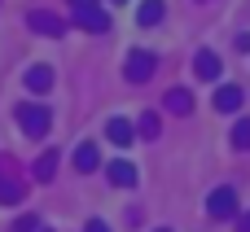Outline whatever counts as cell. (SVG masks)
<instances>
[{
    "instance_id": "30bf717a",
    "label": "cell",
    "mask_w": 250,
    "mask_h": 232,
    "mask_svg": "<svg viewBox=\"0 0 250 232\" xmlns=\"http://www.w3.org/2000/svg\"><path fill=\"white\" fill-rule=\"evenodd\" d=\"M105 136H110L119 149H127V145L136 140V127H132L127 118H110V123H105Z\"/></svg>"
},
{
    "instance_id": "d6986e66",
    "label": "cell",
    "mask_w": 250,
    "mask_h": 232,
    "mask_svg": "<svg viewBox=\"0 0 250 232\" xmlns=\"http://www.w3.org/2000/svg\"><path fill=\"white\" fill-rule=\"evenodd\" d=\"M83 232H110V228H105L101 219H92V224H88V228H83Z\"/></svg>"
},
{
    "instance_id": "44dd1931",
    "label": "cell",
    "mask_w": 250,
    "mask_h": 232,
    "mask_svg": "<svg viewBox=\"0 0 250 232\" xmlns=\"http://www.w3.org/2000/svg\"><path fill=\"white\" fill-rule=\"evenodd\" d=\"M158 232H171V228H158Z\"/></svg>"
},
{
    "instance_id": "ac0fdd59",
    "label": "cell",
    "mask_w": 250,
    "mask_h": 232,
    "mask_svg": "<svg viewBox=\"0 0 250 232\" xmlns=\"http://www.w3.org/2000/svg\"><path fill=\"white\" fill-rule=\"evenodd\" d=\"M35 228H40V219H35V215H22V219L13 224V232H35Z\"/></svg>"
},
{
    "instance_id": "3957f363",
    "label": "cell",
    "mask_w": 250,
    "mask_h": 232,
    "mask_svg": "<svg viewBox=\"0 0 250 232\" xmlns=\"http://www.w3.org/2000/svg\"><path fill=\"white\" fill-rule=\"evenodd\" d=\"M154 66H158V57H154L149 48H132L127 61H123V75H127V83H145V79L154 75Z\"/></svg>"
},
{
    "instance_id": "7a4b0ae2",
    "label": "cell",
    "mask_w": 250,
    "mask_h": 232,
    "mask_svg": "<svg viewBox=\"0 0 250 232\" xmlns=\"http://www.w3.org/2000/svg\"><path fill=\"white\" fill-rule=\"evenodd\" d=\"M70 4H75V22H79L83 31H92V35L110 31V18H105V9H101L97 0H70Z\"/></svg>"
},
{
    "instance_id": "6da1fadb",
    "label": "cell",
    "mask_w": 250,
    "mask_h": 232,
    "mask_svg": "<svg viewBox=\"0 0 250 232\" xmlns=\"http://www.w3.org/2000/svg\"><path fill=\"white\" fill-rule=\"evenodd\" d=\"M18 123H22L26 136H44V132L53 127V114H48L44 105H35V101H22V105H18Z\"/></svg>"
},
{
    "instance_id": "7c38bea8",
    "label": "cell",
    "mask_w": 250,
    "mask_h": 232,
    "mask_svg": "<svg viewBox=\"0 0 250 232\" xmlns=\"http://www.w3.org/2000/svg\"><path fill=\"white\" fill-rule=\"evenodd\" d=\"M75 167H79L83 175H92V171L101 167V154H97V145H92V140H83V145L75 149Z\"/></svg>"
},
{
    "instance_id": "9c48e42d",
    "label": "cell",
    "mask_w": 250,
    "mask_h": 232,
    "mask_svg": "<svg viewBox=\"0 0 250 232\" xmlns=\"http://www.w3.org/2000/svg\"><path fill=\"white\" fill-rule=\"evenodd\" d=\"M215 110H220V114H237V110H242V88H237V83H224V88L215 92Z\"/></svg>"
},
{
    "instance_id": "8992f818",
    "label": "cell",
    "mask_w": 250,
    "mask_h": 232,
    "mask_svg": "<svg viewBox=\"0 0 250 232\" xmlns=\"http://www.w3.org/2000/svg\"><path fill=\"white\" fill-rule=\"evenodd\" d=\"M26 22H31V31H35V35H53V39H57V35L66 31V22H62L57 13H48V9H35V13H31Z\"/></svg>"
},
{
    "instance_id": "52a82bcc",
    "label": "cell",
    "mask_w": 250,
    "mask_h": 232,
    "mask_svg": "<svg viewBox=\"0 0 250 232\" xmlns=\"http://www.w3.org/2000/svg\"><path fill=\"white\" fill-rule=\"evenodd\" d=\"M220 70H224V61H220L211 48H202V53L193 57V75H198V79H207V83H211V79H220Z\"/></svg>"
},
{
    "instance_id": "7402d4cb",
    "label": "cell",
    "mask_w": 250,
    "mask_h": 232,
    "mask_svg": "<svg viewBox=\"0 0 250 232\" xmlns=\"http://www.w3.org/2000/svg\"><path fill=\"white\" fill-rule=\"evenodd\" d=\"M114 4H123V0H114Z\"/></svg>"
},
{
    "instance_id": "277c9868",
    "label": "cell",
    "mask_w": 250,
    "mask_h": 232,
    "mask_svg": "<svg viewBox=\"0 0 250 232\" xmlns=\"http://www.w3.org/2000/svg\"><path fill=\"white\" fill-rule=\"evenodd\" d=\"M207 215H211V219H233V215H237V193H233L229 184H220V189L207 197Z\"/></svg>"
},
{
    "instance_id": "2e32d148",
    "label": "cell",
    "mask_w": 250,
    "mask_h": 232,
    "mask_svg": "<svg viewBox=\"0 0 250 232\" xmlns=\"http://www.w3.org/2000/svg\"><path fill=\"white\" fill-rule=\"evenodd\" d=\"M233 149H242V154L250 149V118H237L233 123Z\"/></svg>"
},
{
    "instance_id": "4fadbf2b",
    "label": "cell",
    "mask_w": 250,
    "mask_h": 232,
    "mask_svg": "<svg viewBox=\"0 0 250 232\" xmlns=\"http://www.w3.org/2000/svg\"><path fill=\"white\" fill-rule=\"evenodd\" d=\"M26 88L31 92H48L53 88V66H31L26 70Z\"/></svg>"
},
{
    "instance_id": "5bb4252c",
    "label": "cell",
    "mask_w": 250,
    "mask_h": 232,
    "mask_svg": "<svg viewBox=\"0 0 250 232\" xmlns=\"http://www.w3.org/2000/svg\"><path fill=\"white\" fill-rule=\"evenodd\" d=\"M167 110H171V114H193V92L171 88V92H167Z\"/></svg>"
},
{
    "instance_id": "9a60e30c",
    "label": "cell",
    "mask_w": 250,
    "mask_h": 232,
    "mask_svg": "<svg viewBox=\"0 0 250 232\" xmlns=\"http://www.w3.org/2000/svg\"><path fill=\"white\" fill-rule=\"evenodd\" d=\"M163 13H167V4H163V0H145V4H141V26H158V22H163Z\"/></svg>"
},
{
    "instance_id": "5b68a950",
    "label": "cell",
    "mask_w": 250,
    "mask_h": 232,
    "mask_svg": "<svg viewBox=\"0 0 250 232\" xmlns=\"http://www.w3.org/2000/svg\"><path fill=\"white\" fill-rule=\"evenodd\" d=\"M22 202V180L9 171V158H0V206H18Z\"/></svg>"
},
{
    "instance_id": "8fae6325",
    "label": "cell",
    "mask_w": 250,
    "mask_h": 232,
    "mask_svg": "<svg viewBox=\"0 0 250 232\" xmlns=\"http://www.w3.org/2000/svg\"><path fill=\"white\" fill-rule=\"evenodd\" d=\"M57 162H62V158H57V149H44V154L35 158V167H31V175H35L40 184H48V180L57 175Z\"/></svg>"
},
{
    "instance_id": "e0dca14e",
    "label": "cell",
    "mask_w": 250,
    "mask_h": 232,
    "mask_svg": "<svg viewBox=\"0 0 250 232\" xmlns=\"http://www.w3.org/2000/svg\"><path fill=\"white\" fill-rule=\"evenodd\" d=\"M158 132H163V127H158V114H141V132H136V136H145V140H158Z\"/></svg>"
},
{
    "instance_id": "ffe728a7",
    "label": "cell",
    "mask_w": 250,
    "mask_h": 232,
    "mask_svg": "<svg viewBox=\"0 0 250 232\" xmlns=\"http://www.w3.org/2000/svg\"><path fill=\"white\" fill-rule=\"evenodd\" d=\"M237 232H250V215H242V219H237Z\"/></svg>"
},
{
    "instance_id": "ba28073f",
    "label": "cell",
    "mask_w": 250,
    "mask_h": 232,
    "mask_svg": "<svg viewBox=\"0 0 250 232\" xmlns=\"http://www.w3.org/2000/svg\"><path fill=\"white\" fill-rule=\"evenodd\" d=\"M105 175H110V184H114V189H132V184H136V167H132V162H123V158H114V162L105 167Z\"/></svg>"
}]
</instances>
